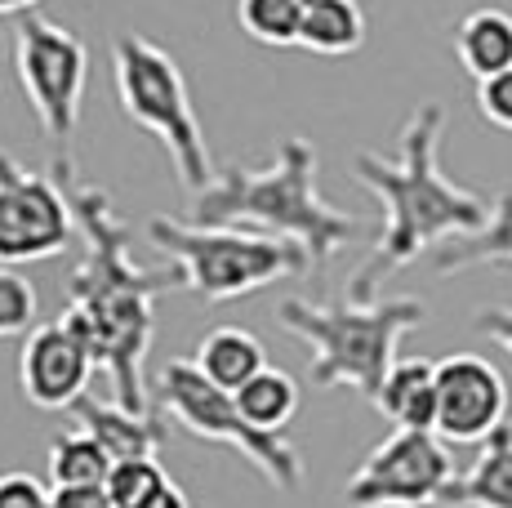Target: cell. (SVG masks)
<instances>
[{"instance_id":"cell-31","label":"cell","mask_w":512,"mask_h":508,"mask_svg":"<svg viewBox=\"0 0 512 508\" xmlns=\"http://www.w3.org/2000/svg\"><path fill=\"white\" fill-rule=\"evenodd\" d=\"M0 54H5V41H0Z\"/></svg>"},{"instance_id":"cell-3","label":"cell","mask_w":512,"mask_h":508,"mask_svg":"<svg viewBox=\"0 0 512 508\" xmlns=\"http://www.w3.org/2000/svg\"><path fill=\"white\" fill-rule=\"evenodd\" d=\"M192 223H236V228H259L272 237L299 241L312 259V277H321L334 254L366 232L357 214L334 210L321 197L317 148L299 134L281 139L272 165H263V170L232 165L205 192H196Z\"/></svg>"},{"instance_id":"cell-15","label":"cell","mask_w":512,"mask_h":508,"mask_svg":"<svg viewBox=\"0 0 512 508\" xmlns=\"http://www.w3.org/2000/svg\"><path fill=\"white\" fill-rule=\"evenodd\" d=\"M370 406L397 428H437V361L428 357L397 361Z\"/></svg>"},{"instance_id":"cell-11","label":"cell","mask_w":512,"mask_h":508,"mask_svg":"<svg viewBox=\"0 0 512 508\" xmlns=\"http://www.w3.org/2000/svg\"><path fill=\"white\" fill-rule=\"evenodd\" d=\"M508 419V384L495 361L450 353L437 361V433L450 446L486 442Z\"/></svg>"},{"instance_id":"cell-19","label":"cell","mask_w":512,"mask_h":508,"mask_svg":"<svg viewBox=\"0 0 512 508\" xmlns=\"http://www.w3.org/2000/svg\"><path fill=\"white\" fill-rule=\"evenodd\" d=\"M192 361L201 366L205 379H214V384L228 388V393H236L241 384H250V379L268 366L259 335L245 326H214L210 335L201 339V348H196Z\"/></svg>"},{"instance_id":"cell-26","label":"cell","mask_w":512,"mask_h":508,"mask_svg":"<svg viewBox=\"0 0 512 508\" xmlns=\"http://www.w3.org/2000/svg\"><path fill=\"white\" fill-rule=\"evenodd\" d=\"M0 508H54V491H45V482L32 473H5L0 477Z\"/></svg>"},{"instance_id":"cell-10","label":"cell","mask_w":512,"mask_h":508,"mask_svg":"<svg viewBox=\"0 0 512 508\" xmlns=\"http://www.w3.org/2000/svg\"><path fill=\"white\" fill-rule=\"evenodd\" d=\"M76 210L63 183L0 152V268L54 259L72 246Z\"/></svg>"},{"instance_id":"cell-24","label":"cell","mask_w":512,"mask_h":508,"mask_svg":"<svg viewBox=\"0 0 512 508\" xmlns=\"http://www.w3.org/2000/svg\"><path fill=\"white\" fill-rule=\"evenodd\" d=\"M36 286L14 268H0V339L23 335L36 321Z\"/></svg>"},{"instance_id":"cell-12","label":"cell","mask_w":512,"mask_h":508,"mask_svg":"<svg viewBox=\"0 0 512 508\" xmlns=\"http://www.w3.org/2000/svg\"><path fill=\"white\" fill-rule=\"evenodd\" d=\"M94 370V348L67 317L41 321L18 353V384L36 410H72L85 397Z\"/></svg>"},{"instance_id":"cell-18","label":"cell","mask_w":512,"mask_h":508,"mask_svg":"<svg viewBox=\"0 0 512 508\" xmlns=\"http://www.w3.org/2000/svg\"><path fill=\"white\" fill-rule=\"evenodd\" d=\"M486 263H512V188L495 192V214H490L486 228L432 250L437 277H455V272L486 268Z\"/></svg>"},{"instance_id":"cell-6","label":"cell","mask_w":512,"mask_h":508,"mask_svg":"<svg viewBox=\"0 0 512 508\" xmlns=\"http://www.w3.org/2000/svg\"><path fill=\"white\" fill-rule=\"evenodd\" d=\"M112 76L125 116L170 152V165L183 188L187 192L210 188L219 174H214L210 143H205L201 116H196L192 94H187L179 58L139 32H125L112 41Z\"/></svg>"},{"instance_id":"cell-8","label":"cell","mask_w":512,"mask_h":508,"mask_svg":"<svg viewBox=\"0 0 512 508\" xmlns=\"http://www.w3.org/2000/svg\"><path fill=\"white\" fill-rule=\"evenodd\" d=\"M14 67H18L27 103L41 116L45 134L67 156V143L76 134V121H81L85 81H90V50H85V41L27 9V14H18V27H14Z\"/></svg>"},{"instance_id":"cell-9","label":"cell","mask_w":512,"mask_h":508,"mask_svg":"<svg viewBox=\"0 0 512 508\" xmlns=\"http://www.w3.org/2000/svg\"><path fill=\"white\" fill-rule=\"evenodd\" d=\"M455 482L450 442L437 428H392L348 477L352 508H441Z\"/></svg>"},{"instance_id":"cell-25","label":"cell","mask_w":512,"mask_h":508,"mask_svg":"<svg viewBox=\"0 0 512 508\" xmlns=\"http://www.w3.org/2000/svg\"><path fill=\"white\" fill-rule=\"evenodd\" d=\"M477 107L495 130L512 134V67L508 72H495L486 81H477Z\"/></svg>"},{"instance_id":"cell-21","label":"cell","mask_w":512,"mask_h":508,"mask_svg":"<svg viewBox=\"0 0 512 508\" xmlns=\"http://www.w3.org/2000/svg\"><path fill=\"white\" fill-rule=\"evenodd\" d=\"M236 406L245 410L250 424L268 428V433H281V428L294 419V410H299V384H294L285 370L263 366L250 384L236 388Z\"/></svg>"},{"instance_id":"cell-4","label":"cell","mask_w":512,"mask_h":508,"mask_svg":"<svg viewBox=\"0 0 512 508\" xmlns=\"http://www.w3.org/2000/svg\"><path fill=\"white\" fill-rule=\"evenodd\" d=\"M277 321L294 339L312 348V384L317 388H352L357 397L374 402L397 366L401 339L415 326L428 321V308L415 295L401 299H370V304H348L326 308L308 304V299H285L277 308Z\"/></svg>"},{"instance_id":"cell-29","label":"cell","mask_w":512,"mask_h":508,"mask_svg":"<svg viewBox=\"0 0 512 508\" xmlns=\"http://www.w3.org/2000/svg\"><path fill=\"white\" fill-rule=\"evenodd\" d=\"M152 508H192V504H187V495H183L179 486L170 482V486H165V491H161V500H156Z\"/></svg>"},{"instance_id":"cell-7","label":"cell","mask_w":512,"mask_h":508,"mask_svg":"<svg viewBox=\"0 0 512 508\" xmlns=\"http://www.w3.org/2000/svg\"><path fill=\"white\" fill-rule=\"evenodd\" d=\"M156 402L192 437L232 446L236 455H245L277 491H299L303 486V455L294 451L281 433H268V428L250 424L245 410L236 406V393L219 388L214 379H205L196 361H170V366L161 370V379H156Z\"/></svg>"},{"instance_id":"cell-1","label":"cell","mask_w":512,"mask_h":508,"mask_svg":"<svg viewBox=\"0 0 512 508\" xmlns=\"http://www.w3.org/2000/svg\"><path fill=\"white\" fill-rule=\"evenodd\" d=\"M54 179L63 183L67 201L76 210V232L85 241L81 263L67 277V308L63 317L85 335V344L94 348L98 370L112 384V397L130 410H152L147 406V379L143 361L152 348L156 312L152 299L165 290H179L174 268L147 272L139 268L130 250V223L116 214L107 188L81 183L67 156H58Z\"/></svg>"},{"instance_id":"cell-5","label":"cell","mask_w":512,"mask_h":508,"mask_svg":"<svg viewBox=\"0 0 512 508\" xmlns=\"http://www.w3.org/2000/svg\"><path fill=\"white\" fill-rule=\"evenodd\" d=\"M147 241L170 259L179 290H192L205 304H228L272 281L312 272V259L299 241L236 223H183L174 214H152Z\"/></svg>"},{"instance_id":"cell-23","label":"cell","mask_w":512,"mask_h":508,"mask_svg":"<svg viewBox=\"0 0 512 508\" xmlns=\"http://www.w3.org/2000/svg\"><path fill=\"white\" fill-rule=\"evenodd\" d=\"M165 486H170V473L156 464V455L116 459L107 473V491H112L116 508H152Z\"/></svg>"},{"instance_id":"cell-2","label":"cell","mask_w":512,"mask_h":508,"mask_svg":"<svg viewBox=\"0 0 512 508\" xmlns=\"http://www.w3.org/2000/svg\"><path fill=\"white\" fill-rule=\"evenodd\" d=\"M441 134H446V107L419 103L401 125L397 156H379L370 148L352 156L357 183L383 205L374 250L348 281V299L357 304L379 299L383 281L397 277L419 254L486 228L495 214L490 192L464 188L441 170Z\"/></svg>"},{"instance_id":"cell-14","label":"cell","mask_w":512,"mask_h":508,"mask_svg":"<svg viewBox=\"0 0 512 508\" xmlns=\"http://www.w3.org/2000/svg\"><path fill=\"white\" fill-rule=\"evenodd\" d=\"M441 508H512V419L481 442L468 473H455Z\"/></svg>"},{"instance_id":"cell-17","label":"cell","mask_w":512,"mask_h":508,"mask_svg":"<svg viewBox=\"0 0 512 508\" xmlns=\"http://www.w3.org/2000/svg\"><path fill=\"white\" fill-rule=\"evenodd\" d=\"M366 9L361 0H308L299 23V50L321 58H348L366 45Z\"/></svg>"},{"instance_id":"cell-28","label":"cell","mask_w":512,"mask_h":508,"mask_svg":"<svg viewBox=\"0 0 512 508\" xmlns=\"http://www.w3.org/2000/svg\"><path fill=\"white\" fill-rule=\"evenodd\" d=\"M477 330L481 335H490L499 348L512 357V308H490V312H481L477 317Z\"/></svg>"},{"instance_id":"cell-30","label":"cell","mask_w":512,"mask_h":508,"mask_svg":"<svg viewBox=\"0 0 512 508\" xmlns=\"http://www.w3.org/2000/svg\"><path fill=\"white\" fill-rule=\"evenodd\" d=\"M41 0H0V14H27V9H36Z\"/></svg>"},{"instance_id":"cell-22","label":"cell","mask_w":512,"mask_h":508,"mask_svg":"<svg viewBox=\"0 0 512 508\" xmlns=\"http://www.w3.org/2000/svg\"><path fill=\"white\" fill-rule=\"evenodd\" d=\"M303 5H308V0H236V23L259 45L290 50V45H299Z\"/></svg>"},{"instance_id":"cell-16","label":"cell","mask_w":512,"mask_h":508,"mask_svg":"<svg viewBox=\"0 0 512 508\" xmlns=\"http://www.w3.org/2000/svg\"><path fill=\"white\" fill-rule=\"evenodd\" d=\"M455 58L472 81H486L512 67V14L499 5H481L459 18L455 27Z\"/></svg>"},{"instance_id":"cell-27","label":"cell","mask_w":512,"mask_h":508,"mask_svg":"<svg viewBox=\"0 0 512 508\" xmlns=\"http://www.w3.org/2000/svg\"><path fill=\"white\" fill-rule=\"evenodd\" d=\"M54 508H116L107 486H58Z\"/></svg>"},{"instance_id":"cell-20","label":"cell","mask_w":512,"mask_h":508,"mask_svg":"<svg viewBox=\"0 0 512 508\" xmlns=\"http://www.w3.org/2000/svg\"><path fill=\"white\" fill-rule=\"evenodd\" d=\"M112 464V451L94 433H85L81 424L49 442V482H54V491L58 486H107Z\"/></svg>"},{"instance_id":"cell-13","label":"cell","mask_w":512,"mask_h":508,"mask_svg":"<svg viewBox=\"0 0 512 508\" xmlns=\"http://www.w3.org/2000/svg\"><path fill=\"white\" fill-rule=\"evenodd\" d=\"M76 424L85 433H94L98 442L112 451V459H139V455H156L165 446V410H130L112 397V402H98V397H81L72 406Z\"/></svg>"}]
</instances>
